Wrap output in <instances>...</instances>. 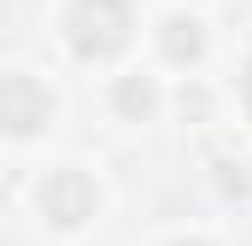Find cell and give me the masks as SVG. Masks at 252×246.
Listing matches in <instances>:
<instances>
[{"instance_id":"3957f363","label":"cell","mask_w":252,"mask_h":246,"mask_svg":"<svg viewBox=\"0 0 252 246\" xmlns=\"http://www.w3.org/2000/svg\"><path fill=\"white\" fill-rule=\"evenodd\" d=\"M53 118V94L30 76V70H6V82H0V123H6V135H35L41 123Z\"/></svg>"},{"instance_id":"5b68a950","label":"cell","mask_w":252,"mask_h":246,"mask_svg":"<svg viewBox=\"0 0 252 246\" xmlns=\"http://www.w3.org/2000/svg\"><path fill=\"white\" fill-rule=\"evenodd\" d=\"M112 106H118L129 123H147L153 112H158V88H153V76H118Z\"/></svg>"},{"instance_id":"8992f818","label":"cell","mask_w":252,"mask_h":246,"mask_svg":"<svg viewBox=\"0 0 252 246\" xmlns=\"http://www.w3.org/2000/svg\"><path fill=\"white\" fill-rule=\"evenodd\" d=\"M241 94H247V118H252V59H247V82H241Z\"/></svg>"},{"instance_id":"52a82bcc","label":"cell","mask_w":252,"mask_h":246,"mask_svg":"<svg viewBox=\"0 0 252 246\" xmlns=\"http://www.w3.org/2000/svg\"><path fill=\"white\" fill-rule=\"evenodd\" d=\"M170 246H217V241H199V235H188V241H170Z\"/></svg>"},{"instance_id":"6da1fadb","label":"cell","mask_w":252,"mask_h":246,"mask_svg":"<svg viewBox=\"0 0 252 246\" xmlns=\"http://www.w3.org/2000/svg\"><path fill=\"white\" fill-rule=\"evenodd\" d=\"M135 35V18H129V0H70L64 12V41L76 59H118Z\"/></svg>"},{"instance_id":"277c9868","label":"cell","mask_w":252,"mask_h":246,"mask_svg":"<svg viewBox=\"0 0 252 246\" xmlns=\"http://www.w3.org/2000/svg\"><path fill=\"white\" fill-rule=\"evenodd\" d=\"M158 53L170 64H199V53H205V30H199V18H164L158 24Z\"/></svg>"},{"instance_id":"7a4b0ae2","label":"cell","mask_w":252,"mask_h":246,"mask_svg":"<svg viewBox=\"0 0 252 246\" xmlns=\"http://www.w3.org/2000/svg\"><path fill=\"white\" fill-rule=\"evenodd\" d=\"M41 217L53 223V229H82L94 211H100V187L88 170H76V164H59V170H47V182H41Z\"/></svg>"}]
</instances>
